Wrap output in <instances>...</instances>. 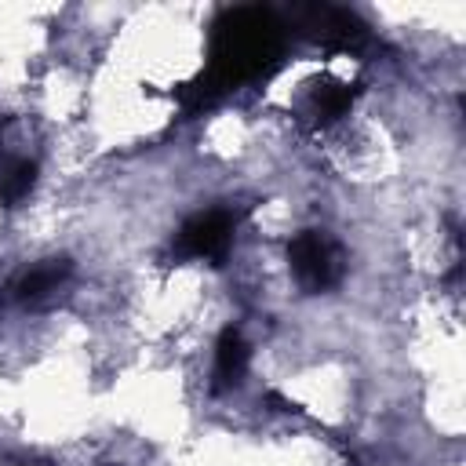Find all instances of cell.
<instances>
[{
	"mask_svg": "<svg viewBox=\"0 0 466 466\" xmlns=\"http://www.w3.org/2000/svg\"><path fill=\"white\" fill-rule=\"evenodd\" d=\"M288 22L302 36H309V40L331 47V51H360V47L371 44L368 25L353 11L335 7V4H295Z\"/></svg>",
	"mask_w": 466,
	"mask_h": 466,
	"instance_id": "5b68a950",
	"label": "cell"
},
{
	"mask_svg": "<svg viewBox=\"0 0 466 466\" xmlns=\"http://www.w3.org/2000/svg\"><path fill=\"white\" fill-rule=\"evenodd\" d=\"M36 186V160L33 157H0V204H22Z\"/></svg>",
	"mask_w": 466,
	"mask_h": 466,
	"instance_id": "ba28073f",
	"label": "cell"
},
{
	"mask_svg": "<svg viewBox=\"0 0 466 466\" xmlns=\"http://www.w3.org/2000/svg\"><path fill=\"white\" fill-rule=\"evenodd\" d=\"M288 269L306 295L331 291L346 277V248L328 229H299L288 240Z\"/></svg>",
	"mask_w": 466,
	"mask_h": 466,
	"instance_id": "7a4b0ae2",
	"label": "cell"
},
{
	"mask_svg": "<svg viewBox=\"0 0 466 466\" xmlns=\"http://www.w3.org/2000/svg\"><path fill=\"white\" fill-rule=\"evenodd\" d=\"M350 102H353V87L342 84V80L324 76V80H313V84L299 95L295 116H299V124H306V127H328V124H335V120L350 109Z\"/></svg>",
	"mask_w": 466,
	"mask_h": 466,
	"instance_id": "8992f818",
	"label": "cell"
},
{
	"mask_svg": "<svg viewBox=\"0 0 466 466\" xmlns=\"http://www.w3.org/2000/svg\"><path fill=\"white\" fill-rule=\"evenodd\" d=\"M215 62L208 76L189 84V95L197 106H204L211 95L233 87L237 80L258 76L280 51V22L266 7H237L226 11L215 25Z\"/></svg>",
	"mask_w": 466,
	"mask_h": 466,
	"instance_id": "6da1fadb",
	"label": "cell"
},
{
	"mask_svg": "<svg viewBox=\"0 0 466 466\" xmlns=\"http://www.w3.org/2000/svg\"><path fill=\"white\" fill-rule=\"evenodd\" d=\"M237 208H226V204H211L197 215H189L175 240H171V255L182 258V262H226L229 248H233V233H237Z\"/></svg>",
	"mask_w": 466,
	"mask_h": 466,
	"instance_id": "277c9868",
	"label": "cell"
},
{
	"mask_svg": "<svg viewBox=\"0 0 466 466\" xmlns=\"http://www.w3.org/2000/svg\"><path fill=\"white\" fill-rule=\"evenodd\" d=\"M251 364V346L240 328H226L215 342V360H211V393L237 390L248 375Z\"/></svg>",
	"mask_w": 466,
	"mask_h": 466,
	"instance_id": "52a82bcc",
	"label": "cell"
},
{
	"mask_svg": "<svg viewBox=\"0 0 466 466\" xmlns=\"http://www.w3.org/2000/svg\"><path fill=\"white\" fill-rule=\"evenodd\" d=\"M7 466H51L47 459H36V455H22V459H11Z\"/></svg>",
	"mask_w": 466,
	"mask_h": 466,
	"instance_id": "9c48e42d",
	"label": "cell"
},
{
	"mask_svg": "<svg viewBox=\"0 0 466 466\" xmlns=\"http://www.w3.org/2000/svg\"><path fill=\"white\" fill-rule=\"evenodd\" d=\"M73 284V258L44 255L18 266L0 284V309H47L55 306Z\"/></svg>",
	"mask_w": 466,
	"mask_h": 466,
	"instance_id": "3957f363",
	"label": "cell"
}]
</instances>
